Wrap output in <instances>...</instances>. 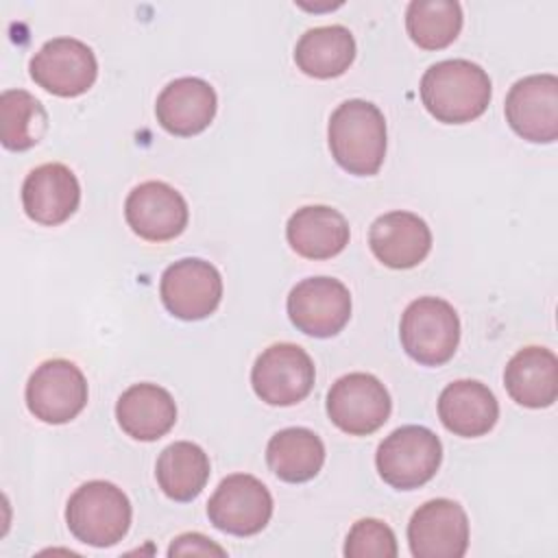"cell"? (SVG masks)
Masks as SVG:
<instances>
[{
	"label": "cell",
	"mask_w": 558,
	"mask_h": 558,
	"mask_svg": "<svg viewBox=\"0 0 558 558\" xmlns=\"http://www.w3.org/2000/svg\"><path fill=\"white\" fill-rule=\"evenodd\" d=\"M493 85L477 63L445 59L429 65L421 78V100L442 124H464L480 118L490 102Z\"/></svg>",
	"instance_id": "6da1fadb"
},
{
	"label": "cell",
	"mask_w": 558,
	"mask_h": 558,
	"mask_svg": "<svg viewBox=\"0 0 558 558\" xmlns=\"http://www.w3.org/2000/svg\"><path fill=\"white\" fill-rule=\"evenodd\" d=\"M327 142L342 170L355 177H373L386 157L384 113L368 100H344L329 118Z\"/></svg>",
	"instance_id": "7a4b0ae2"
},
{
	"label": "cell",
	"mask_w": 558,
	"mask_h": 558,
	"mask_svg": "<svg viewBox=\"0 0 558 558\" xmlns=\"http://www.w3.org/2000/svg\"><path fill=\"white\" fill-rule=\"evenodd\" d=\"M131 501L122 488L105 480L78 486L65 506V523L76 541L92 547L120 543L131 527Z\"/></svg>",
	"instance_id": "3957f363"
},
{
	"label": "cell",
	"mask_w": 558,
	"mask_h": 558,
	"mask_svg": "<svg viewBox=\"0 0 558 558\" xmlns=\"http://www.w3.org/2000/svg\"><path fill=\"white\" fill-rule=\"evenodd\" d=\"M399 338L405 353L423 366L449 362L460 342V318L440 296H418L401 314Z\"/></svg>",
	"instance_id": "277c9868"
},
{
	"label": "cell",
	"mask_w": 558,
	"mask_h": 558,
	"mask_svg": "<svg viewBox=\"0 0 558 558\" xmlns=\"http://www.w3.org/2000/svg\"><path fill=\"white\" fill-rule=\"evenodd\" d=\"M442 462L440 438L423 425H403L388 434L375 453L379 477L397 488L412 490L427 484Z\"/></svg>",
	"instance_id": "5b68a950"
},
{
	"label": "cell",
	"mask_w": 558,
	"mask_h": 558,
	"mask_svg": "<svg viewBox=\"0 0 558 558\" xmlns=\"http://www.w3.org/2000/svg\"><path fill=\"white\" fill-rule=\"evenodd\" d=\"M314 362L305 349L292 342H277L264 349L253 368L251 386L268 405H294L314 388Z\"/></svg>",
	"instance_id": "8992f818"
},
{
	"label": "cell",
	"mask_w": 558,
	"mask_h": 558,
	"mask_svg": "<svg viewBox=\"0 0 558 558\" xmlns=\"http://www.w3.org/2000/svg\"><path fill=\"white\" fill-rule=\"evenodd\" d=\"M31 414L48 425H63L76 418L87 405V379L70 360L41 362L26 384Z\"/></svg>",
	"instance_id": "52a82bcc"
},
{
	"label": "cell",
	"mask_w": 558,
	"mask_h": 558,
	"mask_svg": "<svg viewBox=\"0 0 558 558\" xmlns=\"http://www.w3.org/2000/svg\"><path fill=\"white\" fill-rule=\"evenodd\" d=\"M392 401L386 386L371 373H349L327 392L331 423L349 436H368L390 416Z\"/></svg>",
	"instance_id": "ba28073f"
},
{
	"label": "cell",
	"mask_w": 558,
	"mask_h": 558,
	"mask_svg": "<svg viewBox=\"0 0 558 558\" xmlns=\"http://www.w3.org/2000/svg\"><path fill=\"white\" fill-rule=\"evenodd\" d=\"M207 517L214 527L233 536L262 532L272 517L270 490L248 473L227 475L207 501Z\"/></svg>",
	"instance_id": "9c48e42d"
},
{
	"label": "cell",
	"mask_w": 558,
	"mask_h": 558,
	"mask_svg": "<svg viewBox=\"0 0 558 558\" xmlns=\"http://www.w3.org/2000/svg\"><path fill=\"white\" fill-rule=\"evenodd\" d=\"M292 325L312 338H331L351 318V292L333 277L299 281L286 301Z\"/></svg>",
	"instance_id": "30bf717a"
},
{
	"label": "cell",
	"mask_w": 558,
	"mask_h": 558,
	"mask_svg": "<svg viewBox=\"0 0 558 558\" xmlns=\"http://www.w3.org/2000/svg\"><path fill=\"white\" fill-rule=\"evenodd\" d=\"M28 70L31 78L46 92L61 98H74L94 85L98 61L85 41L54 37L33 54Z\"/></svg>",
	"instance_id": "8fae6325"
},
{
	"label": "cell",
	"mask_w": 558,
	"mask_h": 558,
	"mask_svg": "<svg viewBox=\"0 0 558 558\" xmlns=\"http://www.w3.org/2000/svg\"><path fill=\"white\" fill-rule=\"evenodd\" d=\"M159 296L172 316L181 320H203L220 305L222 277L214 264L185 257L163 270Z\"/></svg>",
	"instance_id": "7c38bea8"
},
{
	"label": "cell",
	"mask_w": 558,
	"mask_h": 558,
	"mask_svg": "<svg viewBox=\"0 0 558 558\" xmlns=\"http://www.w3.org/2000/svg\"><path fill=\"white\" fill-rule=\"evenodd\" d=\"M408 545L414 558H462L469 549V519L453 499H429L408 523Z\"/></svg>",
	"instance_id": "4fadbf2b"
},
{
	"label": "cell",
	"mask_w": 558,
	"mask_h": 558,
	"mask_svg": "<svg viewBox=\"0 0 558 558\" xmlns=\"http://www.w3.org/2000/svg\"><path fill=\"white\" fill-rule=\"evenodd\" d=\"M504 111L519 137L532 144H551L558 137V78L554 74L519 78L506 96Z\"/></svg>",
	"instance_id": "5bb4252c"
},
{
	"label": "cell",
	"mask_w": 558,
	"mask_h": 558,
	"mask_svg": "<svg viewBox=\"0 0 558 558\" xmlns=\"http://www.w3.org/2000/svg\"><path fill=\"white\" fill-rule=\"evenodd\" d=\"M124 218L135 235L146 242H168L187 227V203L172 185L163 181H144L135 185L124 201Z\"/></svg>",
	"instance_id": "9a60e30c"
},
{
	"label": "cell",
	"mask_w": 558,
	"mask_h": 558,
	"mask_svg": "<svg viewBox=\"0 0 558 558\" xmlns=\"http://www.w3.org/2000/svg\"><path fill=\"white\" fill-rule=\"evenodd\" d=\"M81 203V185L65 163H41L22 183V205L31 220L46 227L65 222Z\"/></svg>",
	"instance_id": "2e32d148"
},
{
	"label": "cell",
	"mask_w": 558,
	"mask_h": 558,
	"mask_svg": "<svg viewBox=\"0 0 558 558\" xmlns=\"http://www.w3.org/2000/svg\"><path fill=\"white\" fill-rule=\"evenodd\" d=\"M368 246L384 266L405 270L418 266L429 255L432 231L412 211H388L371 225Z\"/></svg>",
	"instance_id": "e0dca14e"
},
{
	"label": "cell",
	"mask_w": 558,
	"mask_h": 558,
	"mask_svg": "<svg viewBox=\"0 0 558 558\" xmlns=\"http://www.w3.org/2000/svg\"><path fill=\"white\" fill-rule=\"evenodd\" d=\"M216 107L218 98L207 81L181 76L161 89L155 102V116L168 133L192 137L211 124Z\"/></svg>",
	"instance_id": "ac0fdd59"
},
{
	"label": "cell",
	"mask_w": 558,
	"mask_h": 558,
	"mask_svg": "<svg viewBox=\"0 0 558 558\" xmlns=\"http://www.w3.org/2000/svg\"><path fill=\"white\" fill-rule=\"evenodd\" d=\"M440 423L456 436L477 438L488 434L499 418V403L488 386L477 379H458L438 397Z\"/></svg>",
	"instance_id": "d6986e66"
},
{
	"label": "cell",
	"mask_w": 558,
	"mask_h": 558,
	"mask_svg": "<svg viewBox=\"0 0 558 558\" xmlns=\"http://www.w3.org/2000/svg\"><path fill=\"white\" fill-rule=\"evenodd\" d=\"M286 238L296 255L305 259H329L344 251L351 231L338 209L329 205H305L290 216Z\"/></svg>",
	"instance_id": "ffe728a7"
},
{
	"label": "cell",
	"mask_w": 558,
	"mask_h": 558,
	"mask_svg": "<svg viewBox=\"0 0 558 558\" xmlns=\"http://www.w3.org/2000/svg\"><path fill=\"white\" fill-rule=\"evenodd\" d=\"M116 418L126 436L153 442L174 427L177 405L166 388L157 384H133L120 395Z\"/></svg>",
	"instance_id": "44dd1931"
},
{
	"label": "cell",
	"mask_w": 558,
	"mask_h": 558,
	"mask_svg": "<svg viewBox=\"0 0 558 558\" xmlns=\"http://www.w3.org/2000/svg\"><path fill=\"white\" fill-rule=\"evenodd\" d=\"M504 386L523 408H549L558 397V357L545 347L519 349L504 368Z\"/></svg>",
	"instance_id": "7402d4cb"
},
{
	"label": "cell",
	"mask_w": 558,
	"mask_h": 558,
	"mask_svg": "<svg viewBox=\"0 0 558 558\" xmlns=\"http://www.w3.org/2000/svg\"><path fill=\"white\" fill-rule=\"evenodd\" d=\"M353 59L355 39L340 24L310 28L294 46L296 68L314 78H336L351 68Z\"/></svg>",
	"instance_id": "603a6c76"
},
{
	"label": "cell",
	"mask_w": 558,
	"mask_h": 558,
	"mask_svg": "<svg viewBox=\"0 0 558 558\" xmlns=\"http://www.w3.org/2000/svg\"><path fill=\"white\" fill-rule=\"evenodd\" d=\"M266 462L270 471L288 484L310 482L325 464V445L307 427H286L270 436Z\"/></svg>",
	"instance_id": "cb8c5ba5"
},
{
	"label": "cell",
	"mask_w": 558,
	"mask_h": 558,
	"mask_svg": "<svg viewBox=\"0 0 558 558\" xmlns=\"http://www.w3.org/2000/svg\"><path fill=\"white\" fill-rule=\"evenodd\" d=\"M209 458L196 442L177 440L168 445L155 464V477L166 497L192 501L209 480Z\"/></svg>",
	"instance_id": "d4e9b609"
},
{
	"label": "cell",
	"mask_w": 558,
	"mask_h": 558,
	"mask_svg": "<svg viewBox=\"0 0 558 558\" xmlns=\"http://www.w3.org/2000/svg\"><path fill=\"white\" fill-rule=\"evenodd\" d=\"M48 113L26 89H4L0 96V140L9 150H28L44 140Z\"/></svg>",
	"instance_id": "484cf974"
},
{
	"label": "cell",
	"mask_w": 558,
	"mask_h": 558,
	"mask_svg": "<svg viewBox=\"0 0 558 558\" xmlns=\"http://www.w3.org/2000/svg\"><path fill=\"white\" fill-rule=\"evenodd\" d=\"M410 39L423 50H442L462 31V7L456 0H412L405 11Z\"/></svg>",
	"instance_id": "4316f807"
},
{
	"label": "cell",
	"mask_w": 558,
	"mask_h": 558,
	"mask_svg": "<svg viewBox=\"0 0 558 558\" xmlns=\"http://www.w3.org/2000/svg\"><path fill=\"white\" fill-rule=\"evenodd\" d=\"M342 551L347 558H395L399 547L388 523L379 519H360L349 530Z\"/></svg>",
	"instance_id": "83f0119b"
},
{
	"label": "cell",
	"mask_w": 558,
	"mask_h": 558,
	"mask_svg": "<svg viewBox=\"0 0 558 558\" xmlns=\"http://www.w3.org/2000/svg\"><path fill=\"white\" fill-rule=\"evenodd\" d=\"M190 554H198V556H225V547L216 545L211 538L198 534V532H187L177 536L170 547H168V556H190Z\"/></svg>",
	"instance_id": "f1b7e54d"
}]
</instances>
